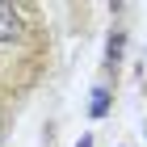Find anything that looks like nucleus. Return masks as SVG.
Wrapping results in <instances>:
<instances>
[{"mask_svg":"<svg viewBox=\"0 0 147 147\" xmlns=\"http://www.w3.org/2000/svg\"><path fill=\"white\" fill-rule=\"evenodd\" d=\"M46 59V34L30 4L0 0V97H17L38 80Z\"/></svg>","mask_w":147,"mask_h":147,"instance_id":"nucleus-1","label":"nucleus"}]
</instances>
